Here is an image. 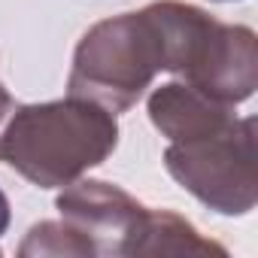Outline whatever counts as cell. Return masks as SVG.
<instances>
[{
    "label": "cell",
    "instance_id": "cell-1",
    "mask_svg": "<svg viewBox=\"0 0 258 258\" xmlns=\"http://www.w3.org/2000/svg\"><path fill=\"white\" fill-rule=\"evenodd\" d=\"M118 146L115 112L88 97L16 106L0 134V161L40 188H64Z\"/></svg>",
    "mask_w": 258,
    "mask_h": 258
},
{
    "label": "cell",
    "instance_id": "cell-2",
    "mask_svg": "<svg viewBox=\"0 0 258 258\" xmlns=\"http://www.w3.org/2000/svg\"><path fill=\"white\" fill-rule=\"evenodd\" d=\"M55 207L91 255H225V246L201 237L188 219L143 207L124 188L103 179L64 185Z\"/></svg>",
    "mask_w": 258,
    "mask_h": 258
},
{
    "label": "cell",
    "instance_id": "cell-3",
    "mask_svg": "<svg viewBox=\"0 0 258 258\" xmlns=\"http://www.w3.org/2000/svg\"><path fill=\"white\" fill-rule=\"evenodd\" d=\"M149 7L164 34L167 73H179L182 82L225 106H237L252 97L258 85L252 28L225 25L179 0H155Z\"/></svg>",
    "mask_w": 258,
    "mask_h": 258
},
{
    "label": "cell",
    "instance_id": "cell-4",
    "mask_svg": "<svg viewBox=\"0 0 258 258\" xmlns=\"http://www.w3.org/2000/svg\"><path fill=\"white\" fill-rule=\"evenodd\" d=\"M161 70H167L164 34L152 7H143L103 19L82 34L67 88L109 112H127Z\"/></svg>",
    "mask_w": 258,
    "mask_h": 258
},
{
    "label": "cell",
    "instance_id": "cell-5",
    "mask_svg": "<svg viewBox=\"0 0 258 258\" xmlns=\"http://www.w3.org/2000/svg\"><path fill=\"white\" fill-rule=\"evenodd\" d=\"M167 173L219 216H246L255 210V118H234L222 131L170 143Z\"/></svg>",
    "mask_w": 258,
    "mask_h": 258
},
{
    "label": "cell",
    "instance_id": "cell-6",
    "mask_svg": "<svg viewBox=\"0 0 258 258\" xmlns=\"http://www.w3.org/2000/svg\"><path fill=\"white\" fill-rule=\"evenodd\" d=\"M149 118L161 131V137H167L170 143H185L222 131L237 115L234 106H225L179 79L149 94Z\"/></svg>",
    "mask_w": 258,
    "mask_h": 258
},
{
    "label": "cell",
    "instance_id": "cell-7",
    "mask_svg": "<svg viewBox=\"0 0 258 258\" xmlns=\"http://www.w3.org/2000/svg\"><path fill=\"white\" fill-rule=\"evenodd\" d=\"M19 255H79V258H91V249L85 246V240L76 234V228H70L64 219L61 222H40L28 231L25 243L19 246Z\"/></svg>",
    "mask_w": 258,
    "mask_h": 258
},
{
    "label": "cell",
    "instance_id": "cell-8",
    "mask_svg": "<svg viewBox=\"0 0 258 258\" xmlns=\"http://www.w3.org/2000/svg\"><path fill=\"white\" fill-rule=\"evenodd\" d=\"M13 112H16V100L10 97V91L4 88V82H0V134H4V124L10 121Z\"/></svg>",
    "mask_w": 258,
    "mask_h": 258
},
{
    "label": "cell",
    "instance_id": "cell-9",
    "mask_svg": "<svg viewBox=\"0 0 258 258\" xmlns=\"http://www.w3.org/2000/svg\"><path fill=\"white\" fill-rule=\"evenodd\" d=\"M7 228H10V201H7L4 191H0V237L7 234Z\"/></svg>",
    "mask_w": 258,
    "mask_h": 258
},
{
    "label": "cell",
    "instance_id": "cell-10",
    "mask_svg": "<svg viewBox=\"0 0 258 258\" xmlns=\"http://www.w3.org/2000/svg\"><path fill=\"white\" fill-rule=\"evenodd\" d=\"M219 4H228V0H219Z\"/></svg>",
    "mask_w": 258,
    "mask_h": 258
}]
</instances>
